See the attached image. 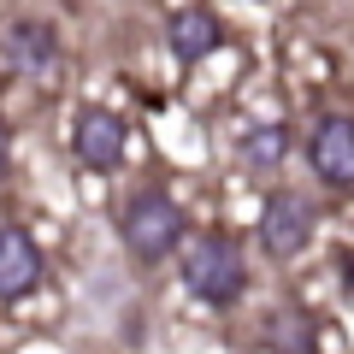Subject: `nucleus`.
Here are the masks:
<instances>
[{"mask_svg": "<svg viewBox=\"0 0 354 354\" xmlns=\"http://www.w3.org/2000/svg\"><path fill=\"white\" fill-rule=\"evenodd\" d=\"M183 283L207 307H236L248 295V260H242V248L230 236L207 230V236H195L183 248Z\"/></svg>", "mask_w": 354, "mask_h": 354, "instance_id": "1", "label": "nucleus"}, {"mask_svg": "<svg viewBox=\"0 0 354 354\" xmlns=\"http://www.w3.org/2000/svg\"><path fill=\"white\" fill-rule=\"evenodd\" d=\"M118 230H124V248L153 266V260H165V254L183 248V207H177L165 189H136L124 201Z\"/></svg>", "mask_w": 354, "mask_h": 354, "instance_id": "2", "label": "nucleus"}, {"mask_svg": "<svg viewBox=\"0 0 354 354\" xmlns=\"http://www.w3.org/2000/svg\"><path fill=\"white\" fill-rule=\"evenodd\" d=\"M313 230H319L313 201L295 195V189H278L266 201V213H260V248L272 254V260H301V254L313 248Z\"/></svg>", "mask_w": 354, "mask_h": 354, "instance_id": "3", "label": "nucleus"}, {"mask_svg": "<svg viewBox=\"0 0 354 354\" xmlns=\"http://www.w3.org/2000/svg\"><path fill=\"white\" fill-rule=\"evenodd\" d=\"M71 153L83 160V171H118L124 160V118L113 106H83L71 130Z\"/></svg>", "mask_w": 354, "mask_h": 354, "instance_id": "4", "label": "nucleus"}, {"mask_svg": "<svg viewBox=\"0 0 354 354\" xmlns=\"http://www.w3.org/2000/svg\"><path fill=\"white\" fill-rule=\"evenodd\" d=\"M0 59L12 65L18 77H48L59 65V36L41 18H12V24L0 30Z\"/></svg>", "mask_w": 354, "mask_h": 354, "instance_id": "5", "label": "nucleus"}, {"mask_svg": "<svg viewBox=\"0 0 354 354\" xmlns=\"http://www.w3.org/2000/svg\"><path fill=\"white\" fill-rule=\"evenodd\" d=\"M307 160H313L319 183L330 189H354V118L330 113L313 124V142H307Z\"/></svg>", "mask_w": 354, "mask_h": 354, "instance_id": "6", "label": "nucleus"}, {"mask_svg": "<svg viewBox=\"0 0 354 354\" xmlns=\"http://www.w3.org/2000/svg\"><path fill=\"white\" fill-rule=\"evenodd\" d=\"M41 283V248L30 230L0 225V301H24Z\"/></svg>", "mask_w": 354, "mask_h": 354, "instance_id": "7", "label": "nucleus"}, {"mask_svg": "<svg viewBox=\"0 0 354 354\" xmlns=\"http://www.w3.org/2000/svg\"><path fill=\"white\" fill-rule=\"evenodd\" d=\"M165 41H171V53L183 65H201L218 53V41H225V24H218L213 6H177L171 18H165Z\"/></svg>", "mask_w": 354, "mask_h": 354, "instance_id": "8", "label": "nucleus"}, {"mask_svg": "<svg viewBox=\"0 0 354 354\" xmlns=\"http://www.w3.org/2000/svg\"><path fill=\"white\" fill-rule=\"evenodd\" d=\"M283 160H290V130L283 124H260L242 136V165L248 171H278Z\"/></svg>", "mask_w": 354, "mask_h": 354, "instance_id": "9", "label": "nucleus"}, {"mask_svg": "<svg viewBox=\"0 0 354 354\" xmlns=\"http://www.w3.org/2000/svg\"><path fill=\"white\" fill-rule=\"evenodd\" d=\"M266 337H272L278 354H307V348H313V325H307L301 313H278L272 325H266Z\"/></svg>", "mask_w": 354, "mask_h": 354, "instance_id": "10", "label": "nucleus"}, {"mask_svg": "<svg viewBox=\"0 0 354 354\" xmlns=\"http://www.w3.org/2000/svg\"><path fill=\"white\" fill-rule=\"evenodd\" d=\"M6 160H12V130H6V118H0V177H6Z\"/></svg>", "mask_w": 354, "mask_h": 354, "instance_id": "11", "label": "nucleus"}]
</instances>
